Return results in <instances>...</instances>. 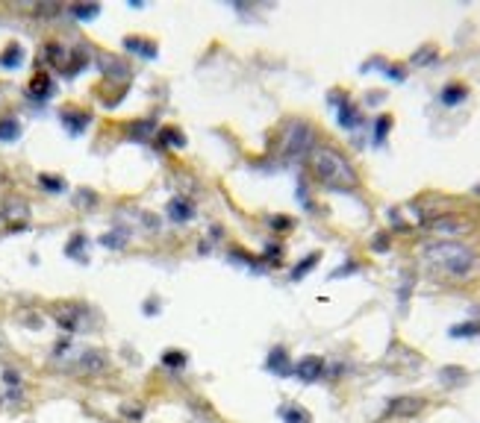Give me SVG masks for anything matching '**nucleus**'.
Listing matches in <instances>:
<instances>
[{
	"mask_svg": "<svg viewBox=\"0 0 480 423\" xmlns=\"http://www.w3.org/2000/svg\"><path fill=\"white\" fill-rule=\"evenodd\" d=\"M422 259L439 277H448V279H469L480 265L477 253L463 241H430L424 244Z\"/></svg>",
	"mask_w": 480,
	"mask_h": 423,
	"instance_id": "f257e3e1",
	"label": "nucleus"
},
{
	"mask_svg": "<svg viewBox=\"0 0 480 423\" xmlns=\"http://www.w3.org/2000/svg\"><path fill=\"white\" fill-rule=\"evenodd\" d=\"M310 168L315 180L330 191H354L360 185V177L348 159H345L336 147L330 144H315L310 150Z\"/></svg>",
	"mask_w": 480,
	"mask_h": 423,
	"instance_id": "f03ea898",
	"label": "nucleus"
},
{
	"mask_svg": "<svg viewBox=\"0 0 480 423\" xmlns=\"http://www.w3.org/2000/svg\"><path fill=\"white\" fill-rule=\"evenodd\" d=\"M53 362L71 373H80V377H101V373H106V368H109V359L104 356V350H94V347H74L68 341L56 344Z\"/></svg>",
	"mask_w": 480,
	"mask_h": 423,
	"instance_id": "7ed1b4c3",
	"label": "nucleus"
},
{
	"mask_svg": "<svg viewBox=\"0 0 480 423\" xmlns=\"http://www.w3.org/2000/svg\"><path fill=\"white\" fill-rule=\"evenodd\" d=\"M315 141V132L313 127L306 121H289L286 123V130H283V139H280V147H283V153L286 156H306L313 150V144Z\"/></svg>",
	"mask_w": 480,
	"mask_h": 423,
	"instance_id": "20e7f679",
	"label": "nucleus"
},
{
	"mask_svg": "<svg viewBox=\"0 0 480 423\" xmlns=\"http://www.w3.org/2000/svg\"><path fill=\"white\" fill-rule=\"evenodd\" d=\"M59 329L65 332H89V320H92V312L85 306H77V303H68L63 309L53 312Z\"/></svg>",
	"mask_w": 480,
	"mask_h": 423,
	"instance_id": "39448f33",
	"label": "nucleus"
},
{
	"mask_svg": "<svg viewBox=\"0 0 480 423\" xmlns=\"http://www.w3.org/2000/svg\"><path fill=\"white\" fill-rule=\"evenodd\" d=\"M292 373L298 377L301 382H318L327 373V362L322 356H304L292 365Z\"/></svg>",
	"mask_w": 480,
	"mask_h": 423,
	"instance_id": "423d86ee",
	"label": "nucleus"
},
{
	"mask_svg": "<svg viewBox=\"0 0 480 423\" xmlns=\"http://www.w3.org/2000/svg\"><path fill=\"white\" fill-rule=\"evenodd\" d=\"M422 408H424L422 397H395V400H389V406H386V417L410 420V417H415L418 412H422Z\"/></svg>",
	"mask_w": 480,
	"mask_h": 423,
	"instance_id": "0eeeda50",
	"label": "nucleus"
},
{
	"mask_svg": "<svg viewBox=\"0 0 480 423\" xmlns=\"http://www.w3.org/2000/svg\"><path fill=\"white\" fill-rule=\"evenodd\" d=\"M265 370L268 373H274V377H292V362H289V353L283 350V347H274L272 353H268L265 359Z\"/></svg>",
	"mask_w": 480,
	"mask_h": 423,
	"instance_id": "6e6552de",
	"label": "nucleus"
},
{
	"mask_svg": "<svg viewBox=\"0 0 480 423\" xmlns=\"http://www.w3.org/2000/svg\"><path fill=\"white\" fill-rule=\"evenodd\" d=\"M336 106H339V127L345 130H354V127H360L363 123V115H360V109H356L348 97H333Z\"/></svg>",
	"mask_w": 480,
	"mask_h": 423,
	"instance_id": "1a4fd4ad",
	"label": "nucleus"
},
{
	"mask_svg": "<svg viewBox=\"0 0 480 423\" xmlns=\"http://www.w3.org/2000/svg\"><path fill=\"white\" fill-rule=\"evenodd\" d=\"M27 94L33 97V101H47V97L53 94V80L47 77L44 71H39L35 77L30 80V85H27Z\"/></svg>",
	"mask_w": 480,
	"mask_h": 423,
	"instance_id": "9d476101",
	"label": "nucleus"
},
{
	"mask_svg": "<svg viewBox=\"0 0 480 423\" xmlns=\"http://www.w3.org/2000/svg\"><path fill=\"white\" fill-rule=\"evenodd\" d=\"M465 97H469V89H465V83H445L442 85V94H439V101L445 103V106H460Z\"/></svg>",
	"mask_w": 480,
	"mask_h": 423,
	"instance_id": "9b49d317",
	"label": "nucleus"
},
{
	"mask_svg": "<svg viewBox=\"0 0 480 423\" xmlns=\"http://www.w3.org/2000/svg\"><path fill=\"white\" fill-rule=\"evenodd\" d=\"M168 218L177 221V223H186L195 218V206L186 200V197H174V200L168 203Z\"/></svg>",
	"mask_w": 480,
	"mask_h": 423,
	"instance_id": "f8f14e48",
	"label": "nucleus"
},
{
	"mask_svg": "<svg viewBox=\"0 0 480 423\" xmlns=\"http://www.w3.org/2000/svg\"><path fill=\"white\" fill-rule=\"evenodd\" d=\"M280 420L283 423H313V415L298 403H286V406H280Z\"/></svg>",
	"mask_w": 480,
	"mask_h": 423,
	"instance_id": "ddd939ff",
	"label": "nucleus"
},
{
	"mask_svg": "<svg viewBox=\"0 0 480 423\" xmlns=\"http://www.w3.org/2000/svg\"><path fill=\"white\" fill-rule=\"evenodd\" d=\"M63 123L68 127L71 135H80L85 127H89V112H74V109H65V112H63Z\"/></svg>",
	"mask_w": 480,
	"mask_h": 423,
	"instance_id": "4468645a",
	"label": "nucleus"
},
{
	"mask_svg": "<svg viewBox=\"0 0 480 423\" xmlns=\"http://www.w3.org/2000/svg\"><path fill=\"white\" fill-rule=\"evenodd\" d=\"M44 59L51 62L53 68H59V71H63V68H65V62H68V51H65L63 44L51 42V44H44Z\"/></svg>",
	"mask_w": 480,
	"mask_h": 423,
	"instance_id": "2eb2a0df",
	"label": "nucleus"
},
{
	"mask_svg": "<svg viewBox=\"0 0 480 423\" xmlns=\"http://www.w3.org/2000/svg\"><path fill=\"white\" fill-rule=\"evenodd\" d=\"M24 62V51H21V44H9L3 53H0V65H3L6 71H15L18 65Z\"/></svg>",
	"mask_w": 480,
	"mask_h": 423,
	"instance_id": "dca6fc26",
	"label": "nucleus"
},
{
	"mask_svg": "<svg viewBox=\"0 0 480 423\" xmlns=\"http://www.w3.org/2000/svg\"><path fill=\"white\" fill-rule=\"evenodd\" d=\"M21 135V123L15 118H0V141H15Z\"/></svg>",
	"mask_w": 480,
	"mask_h": 423,
	"instance_id": "f3484780",
	"label": "nucleus"
},
{
	"mask_svg": "<svg viewBox=\"0 0 480 423\" xmlns=\"http://www.w3.org/2000/svg\"><path fill=\"white\" fill-rule=\"evenodd\" d=\"M159 147H183L186 144V139H183V132H177L174 127H165L163 132H159Z\"/></svg>",
	"mask_w": 480,
	"mask_h": 423,
	"instance_id": "a211bd4d",
	"label": "nucleus"
},
{
	"mask_svg": "<svg viewBox=\"0 0 480 423\" xmlns=\"http://www.w3.org/2000/svg\"><path fill=\"white\" fill-rule=\"evenodd\" d=\"M318 259H322V253H310V256H306L304 259V262L301 265H295V270H292V282H298V279H304L306 277V273H310L315 265H318Z\"/></svg>",
	"mask_w": 480,
	"mask_h": 423,
	"instance_id": "6ab92c4d",
	"label": "nucleus"
},
{
	"mask_svg": "<svg viewBox=\"0 0 480 423\" xmlns=\"http://www.w3.org/2000/svg\"><path fill=\"white\" fill-rule=\"evenodd\" d=\"M480 335V323H457V327H451V338H477Z\"/></svg>",
	"mask_w": 480,
	"mask_h": 423,
	"instance_id": "aec40b11",
	"label": "nucleus"
},
{
	"mask_svg": "<svg viewBox=\"0 0 480 423\" xmlns=\"http://www.w3.org/2000/svg\"><path fill=\"white\" fill-rule=\"evenodd\" d=\"M124 44L130 47V51H136L139 56H144V59H154L156 56V47L151 42H144V39H127Z\"/></svg>",
	"mask_w": 480,
	"mask_h": 423,
	"instance_id": "412c9836",
	"label": "nucleus"
},
{
	"mask_svg": "<svg viewBox=\"0 0 480 423\" xmlns=\"http://www.w3.org/2000/svg\"><path fill=\"white\" fill-rule=\"evenodd\" d=\"M392 130V115H380L374 121V144H383L386 141V135Z\"/></svg>",
	"mask_w": 480,
	"mask_h": 423,
	"instance_id": "4be33fe9",
	"label": "nucleus"
},
{
	"mask_svg": "<svg viewBox=\"0 0 480 423\" xmlns=\"http://www.w3.org/2000/svg\"><path fill=\"white\" fill-rule=\"evenodd\" d=\"M163 365L171 368V370H180L183 365H186V353H183V350H165Z\"/></svg>",
	"mask_w": 480,
	"mask_h": 423,
	"instance_id": "5701e85b",
	"label": "nucleus"
},
{
	"mask_svg": "<svg viewBox=\"0 0 480 423\" xmlns=\"http://www.w3.org/2000/svg\"><path fill=\"white\" fill-rule=\"evenodd\" d=\"M3 382L9 385V397H12V400H18V397H21V373L18 370H6Z\"/></svg>",
	"mask_w": 480,
	"mask_h": 423,
	"instance_id": "b1692460",
	"label": "nucleus"
},
{
	"mask_svg": "<svg viewBox=\"0 0 480 423\" xmlns=\"http://www.w3.org/2000/svg\"><path fill=\"white\" fill-rule=\"evenodd\" d=\"M39 182L44 185L47 191H53V194L65 191V180H59V177H51V173H42V177H39Z\"/></svg>",
	"mask_w": 480,
	"mask_h": 423,
	"instance_id": "393cba45",
	"label": "nucleus"
},
{
	"mask_svg": "<svg viewBox=\"0 0 480 423\" xmlns=\"http://www.w3.org/2000/svg\"><path fill=\"white\" fill-rule=\"evenodd\" d=\"M430 62H436V47H430V44L413 56V65H430Z\"/></svg>",
	"mask_w": 480,
	"mask_h": 423,
	"instance_id": "a878e982",
	"label": "nucleus"
},
{
	"mask_svg": "<svg viewBox=\"0 0 480 423\" xmlns=\"http://www.w3.org/2000/svg\"><path fill=\"white\" fill-rule=\"evenodd\" d=\"M151 130H154V121H142V123H136V127H130V135L133 139H147Z\"/></svg>",
	"mask_w": 480,
	"mask_h": 423,
	"instance_id": "bb28decb",
	"label": "nucleus"
},
{
	"mask_svg": "<svg viewBox=\"0 0 480 423\" xmlns=\"http://www.w3.org/2000/svg\"><path fill=\"white\" fill-rule=\"evenodd\" d=\"M101 241H104L106 247H124V244H127V235H124V232H106Z\"/></svg>",
	"mask_w": 480,
	"mask_h": 423,
	"instance_id": "cd10ccee",
	"label": "nucleus"
},
{
	"mask_svg": "<svg viewBox=\"0 0 480 423\" xmlns=\"http://www.w3.org/2000/svg\"><path fill=\"white\" fill-rule=\"evenodd\" d=\"M83 247H85V239L83 235H74V239L68 241V247H65V253L68 256H83Z\"/></svg>",
	"mask_w": 480,
	"mask_h": 423,
	"instance_id": "c85d7f7f",
	"label": "nucleus"
},
{
	"mask_svg": "<svg viewBox=\"0 0 480 423\" xmlns=\"http://www.w3.org/2000/svg\"><path fill=\"white\" fill-rule=\"evenodd\" d=\"M71 12H74V15H77L80 21H89V18H94L97 12H101V6H74Z\"/></svg>",
	"mask_w": 480,
	"mask_h": 423,
	"instance_id": "c756f323",
	"label": "nucleus"
},
{
	"mask_svg": "<svg viewBox=\"0 0 480 423\" xmlns=\"http://www.w3.org/2000/svg\"><path fill=\"white\" fill-rule=\"evenodd\" d=\"M374 250H389V239H386V232H380V239H374Z\"/></svg>",
	"mask_w": 480,
	"mask_h": 423,
	"instance_id": "7c9ffc66",
	"label": "nucleus"
},
{
	"mask_svg": "<svg viewBox=\"0 0 480 423\" xmlns=\"http://www.w3.org/2000/svg\"><path fill=\"white\" fill-rule=\"evenodd\" d=\"M386 74H389L392 80H404V77H407V74H404V68H401V65H389V71H386Z\"/></svg>",
	"mask_w": 480,
	"mask_h": 423,
	"instance_id": "2f4dec72",
	"label": "nucleus"
},
{
	"mask_svg": "<svg viewBox=\"0 0 480 423\" xmlns=\"http://www.w3.org/2000/svg\"><path fill=\"white\" fill-rule=\"evenodd\" d=\"M192 423H218L215 417H192Z\"/></svg>",
	"mask_w": 480,
	"mask_h": 423,
	"instance_id": "473e14b6",
	"label": "nucleus"
},
{
	"mask_svg": "<svg viewBox=\"0 0 480 423\" xmlns=\"http://www.w3.org/2000/svg\"><path fill=\"white\" fill-rule=\"evenodd\" d=\"M3 356H6V338L0 335V359H3Z\"/></svg>",
	"mask_w": 480,
	"mask_h": 423,
	"instance_id": "72a5a7b5",
	"label": "nucleus"
}]
</instances>
